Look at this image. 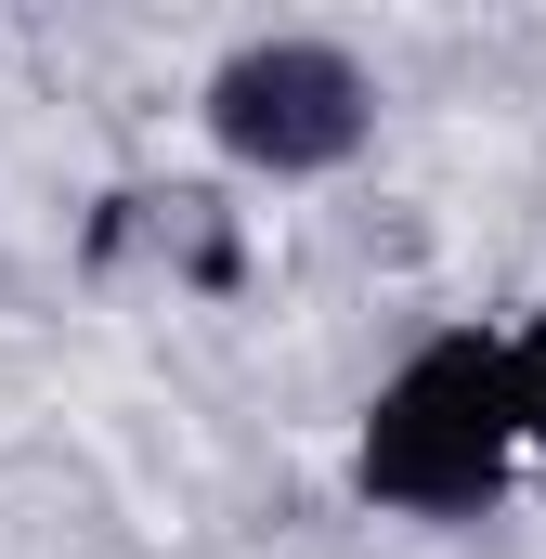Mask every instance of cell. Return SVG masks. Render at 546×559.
I'll return each mask as SVG.
<instances>
[{"instance_id":"7a4b0ae2","label":"cell","mask_w":546,"mask_h":559,"mask_svg":"<svg viewBox=\"0 0 546 559\" xmlns=\"http://www.w3.org/2000/svg\"><path fill=\"white\" fill-rule=\"evenodd\" d=\"M195 118L248 182H325V169H352L378 143V79L339 39H235L209 66Z\"/></svg>"},{"instance_id":"6da1fadb","label":"cell","mask_w":546,"mask_h":559,"mask_svg":"<svg viewBox=\"0 0 546 559\" xmlns=\"http://www.w3.org/2000/svg\"><path fill=\"white\" fill-rule=\"evenodd\" d=\"M508 468H521V429H508V365L482 325H442L416 338L404 365L378 378V404L352 429V495L429 521V534H468L508 508Z\"/></svg>"},{"instance_id":"3957f363","label":"cell","mask_w":546,"mask_h":559,"mask_svg":"<svg viewBox=\"0 0 546 559\" xmlns=\"http://www.w3.org/2000/svg\"><path fill=\"white\" fill-rule=\"evenodd\" d=\"M495 365H508V429H521V455H546V299L495 338Z\"/></svg>"}]
</instances>
